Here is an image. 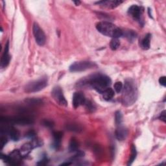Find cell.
<instances>
[{"label": "cell", "mask_w": 166, "mask_h": 166, "mask_svg": "<svg viewBox=\"0 0 166 166\" xmlns=\"http://www.w3.org/2000/svg\"><path fill=\"white\" fill-rule=\"evenodd\" d=\"M115 136L117 140L119 141L125 140L128 136V130L126 127L123 126L121 124L118 125L115 132Z\"/></svg>", "instance_id": "14"}, {"label": "cell", "mask_w": 166, "mask_h": 166, "mask_svg": "<svg viewBox=\"0 0 166 166\" xmlns=\"http://www.w3.org/2000/svg\"><path fill=\"white\" fill-rule=\"evenodd\" d=\"M159 83L163 87H165L166 86V77L165 76L161 77L159 79Z\"/></svg>", "instance_id": "30"}, {"label": "cell", "mask_w": 166, "mask_h": 166, "mask_svg": "<svg viewBox=\"0 0 166 166\" xmlns=\"http://www.w3.org/2000/svg\"><path fill=\"white\" fill-rule=\"evenodd\" d=\"M33 32L36 42L37 43L38 45L40 46H44L46 41V34L44 32V30L40 28V27L37 23H34L33 24Z\"/></svg>", "instance_id": "8"}, {"label": "cell", "mask_w": 166, "mask_h": 166, "mask_svg": "<svg viewBox=\"0 0 166 166\" xmlns=\"http://www.w3.org/2000/svg\"><path fill=\"white\" fill-rule=\"evenodd\" d=\"M71 163V162H66V163H63L62 164H60V165H70Z\"/></svg>", "instance_id": "36"}, {"label": "cell", "mask_w": 166, "mask_h": 166, "mask_svg": "<svg viewBox=\"0 0 166 166\" xmlns=\"http://www.w3.org/2000/svg\"><path fill=\"white\" fill-rule=\"evenodd\" d=\"M97 65L90 61H80L72 64L70 66V71L71 72H81L87 70H90L96 67Z\"/></svg>", "instance_id": "6"}, {"label": "cell", "mask_w": 166, "mask_h": 166, "mask_svg": "<svg viewBox=\"0 0 166 166\" xmlns=\"http://www.w3.org/2000/svg\"><path fill=\"white\" fill-rule=\"evenodd\" d=\"M151 34H147L145 35L144 38L141 42V47H142L144 50H149L150 48V43H151Z\"/></svg>", "instance_id": "18"}, {"label": "cell", "mask_w": 166, "mask_h": 166, "mask_svg": "<svg viewBox=\"0 0 166 166\" xmlns=\"http://www.w3.org/2000/svg\"><path fill=\"white\" fill-rule=\"evenodd\" d=\"M63 134L61 132H55L53 133V138H54V141H53V147L55 149H59L61 145V140H62Z\"/></svg>", "instance_id": "16"}, {"label": "cell", "mask_w": 166, "mask_h": 166, "mask_svg": "<svg viewBox=\"0 0 166 166\" xmlns=\"http://www.w3.org/2000/svg\"><path fill=\"white\" fill-rule=\"evenodd\" d=\"M102 94H103V97L104 100L110 101L112 99L114 95V91L112 88H108L107 90H104L102 93Z\"/></svg>", "instance_id": "19"}, {"label": "cell", "mask_w": 166, "mask_h": 166, "mask_svg": "<svg viewBox=\"0 0 166 166\" xmlns=\"http://www.w3.org/2000/svg\"><path fill=\"white\" fill-rule=\"evenodd\" d=\"M1 121L3 123H13L18 125L26 126L32 125L34 121L33 119L29 116H16L13 118H8V117H2Z\"/></svg>", "instance_id": "5"}, {"label": "cell", "mask_w": 166, "mask_h": 166, "mask_svg": "<svg viewBox=\"0 0 166 166\" xmlns=\"http://www.w3.org/2000/svg\"><path fill=\"white\" fill-rule=\"evenodd\" d=\"M34 148V146L32 144V142L30 143H27L26 144H24L22 147L21 149L20 150V152L21 153V155L22 157L26 156L31 151V150Z\"/></svg>", "instance_id": "17"}, {"label": "cell", "mask_w": 166, "mask_h": 166, "mask_svg": "<svg viewBox=\"0 0 166 166\" xmlns=\"http://www.w3.org/2000/svg\"><path fill=\"white\" fill-rule=\"evenodd\" d=\"M47 158L44 157V158H43L42 160H41L37 163V165H46L47 164Z\"/></svg>", "instance_id": "31"}, {"label": "cell", "mask_w": 166, "mask_h": 166, "mask_svg": "<svg viewBox=\"0 0 166 166\" xmlns=\"http://www.w3.org/2000/svg\"><path fill=\"white\" fill-rule=\"evenodd\" d=\"M47 83L48 81L46 77H42L28 83L25 87V91L27 93H34L41 91L47 87Z\"/></svg>", "instance_id": "4"}, {"label": "cell", "mask_w": 166, "mask_h": 166, "mask_svg": "<svg viewBox=\"0 0 166 166\" xmlns=\"http://www.w3.org/2000/svg\"><path fill=\"white\" fill-rule=\"evenodd\" d=\"M125 36L126 37L130 40H134L136 39V36H137V34L136 33H135L134 30H128V31H127L125 33Z\"/></svg>", "instance_id": "25"}, {"label": "cell", "mask_w": 166, "mask_h": 166, "mask_svg": "<svg viewBox=\"0 0 166 166\" xmlns=\"http://www.w3.org/2000/svg\"><path fill=\"white\" fill-rule=\"evenodd\" d=\"M123 2V1H118V0H116V1H101V2H98L96 3L101 5V6L107 8H110V9H114L118 7V6L120 5Z\"/></svg>", "instance_id": "15"}, {"label": "cell", "mask_w": 166, "mask_h": 166, "mask_svg": "<svg viewBox=\"0 0 166 166\" xmlns=\"http://www.w3.org/2000/svg\"><path fill=\"white\" fill-rule=\"evenodd\" d=\"M25 102L30 105H40L43 103V101L38 98H29L26 99Z\"/></svg>", "instance_id": "22"}, {"label": "cell", "mask_w": 166, "mask_h": 166, "mask_svg": "<svg viewBox=\"0 0 166 166\" xmlns=\"http://www.w3.org/2000/svg\"><path fill=\"white\" fill-rule=\"evenodd\" d=\"M159 119L163 121L164 123L165 122V110H164V111L160 114L159 117Z\"/></svg>", "instance_id": "32"}, {"label": "cell", "mask_w": 166, "mask_h": 166, "mask_svg": "<svg viewBox=\"0 0 166 166\" xmlns=\"http://www.w3.org/2000/svg\"><path fill=\"white\" fill-rule=\"evenodd\" d=\"M35 135H36V134L34 133V132H33V131H30V132H29L26 134V136H27V138L33 139V138L35 137Z\"/></svg>", "instance_id": "33"}, {"label": "cell", "mask_w": 166, "mask_h": 166, "mask_svg": "<svg viewBox=\"0 0 166 166\" xmlns=\"http://www.w3.org/2000/svg\"><path fill=\"white\" fill-rule=\"evenodd\" d=\"M114 90L115 91L117 92V93L119 94L120 93V92L122 91L123 90V84L121 82H116L115 84H114Z\"/></svg>", "instance_id": "28"}, {"label": "cell", "mask_w": 166, "mask_h": 166, "mask_svg": "<svg viewBox=\"0 0 166 166\" xmlns=\"http://www.w3.org/2000/svg\"><path fill=\"white\" fill-rule=\"evenodd\" d=\"M51 95L54 100L56 101L59 105L66 107L67 105V102L63 94V91L59 87H55L52 91Z\"/></svg>", "instance_id": "9"}, {"label": "cell", "mask_w": 166, "mask_h": 166, "mask_svg": "<svg viewBox=\"0 0 166 166\" xmlns=\"http://www.w3.org/2000/svg\"><path fill=\"white\" fill-rule=\"evenodd\" d=\"M10 60V56L9 55V42L7 41L5 46V50L1 60V66L3 68L7 67Z\"/></svg>", "instance_id": "13"}, {"label": "cell", "mask_w": 166, "mask_h": 166, "mask_svg": "<svg viewBox=\"0 0 166 166\" xmlns=\"http://www.w3.org/2000/svg\"><path fill=\"white\" fill-rule=\"evenodd\" d=\"M73 3L75 4V5H79L80 4H81V2L80 1H75V2H73Z\"/></svg>", "instance_id": "35"}, {"label": "cell", "mask_w": 166, "mask_h": 166, "mask_svg": "<svg viewBox=\"0 0 166 166\" xmlns=\"http://www.w3.org/2000/svg\"><path fill=\"white\" fill-rule=\"evenodd\" d=\"M151 9H150V8H149V9H148V13H149V17L151 18H152V14H151Z\"/></svg>", "instance_id": "34"}, {"label": "cell", "mask_w": 166, "mask_h": 166, "mask_svg": "<svg viewBox=\"0 0 166 166\" xmlns=\"http://www.w3.org/2000/svg\"><path fill=\"white\" fill-rule=\"evenodd\" d=\"M123 119V115L120 111H117L115 114V121L117 125H119L121 124Z\"/></svg>", "instance_id": "24"}, {"label": "cell", "mask_w": 166, "mask_h": 166, "mask_svg": "<svg viewBox=\"0 0 166 166\" xmlns=\"http://www.w3.org/2000/svg\"><path fill=\"white\" fill-rule=\"evenodd\" d=\"M144 13V8L138 5H132L128 9V13L130 14L134 20L140 23L142 21V14Z\"/></svg>", "instance_id": "10"}, {"label": "cell", "mask_w": 166, "mask_h": 166, "mask_svg": "<svg viewBox=\"0 0 166 166\" xmlns=\"http://www.w3.org/2000/svg\"><path fill=\"white\" fill-rule=\"evenodd\" d=\"M96 29L102 34L112 38H119L123 35V31L120 28L108 22H99L96 25Z\"/></svg>", "instance_id": "3"}, {"label": "cell", "mask_w": 166, "mask_h": 166, "mask_svg": "<svg viewBox=\"0 0 166 166\" xmlns=\"http://www.w3.org/2000/svg\"><path fill=\"white\" fill-rule=\"evenodd\" d=\"M79 149V142L75 138H72L70 140L69 145V151L70 152L78 151Z\"/></svg>", "instance_id": "20"}, {"label": "cell", "mask_w": 166, "mask_h": 166, "mask_svg": "<svg viewBox=\"0 0 166 166\" xmlns=\"http://www.w3.org/2000/svg\"><path fill=\"white\" fill-rule=\"evenodd\" d=\"M1 134H8L10 139L13 141H18L20 138V132L13 127H7L1 128Z\"/></svg>", "instance_id": "11"}, {"label": "cell", "mask_w": 166, "mask_h": 166, "mask_svg": "<svg viewBox=\"0 0 166 166\" xmlns=\"http://www.w3.org/2000/svg\"><path fill=\"white\" fill-rule=\"evenodd\" d=\"M7 142V138L5 136V134H2L1 138H0V147H1V149H2L4 146L6 145Z\"/></svg>", "instance_id": "27"}, {"label": "cell", "mask_w": 166, "mask_h": 166, "mask_svg": "<svg viewBox=\"0 0 166 166\" xmlns=\"http://www.w3.org/2000/svg\"><path fill=\"white\" fill-rule=\"evenodd\" d=\"M136 156H137L136 148V147H135V145H132V148H131V155L130 156V158H129V160H128V162L127 164L128 165H132L133 162L135 160V159H136Z\"/></svg>", "instance_id": "21"}, {"label": "cell", "mask_w": 166, "mask_h": 166, "mask_svg": "<svg viewBox=\"0 0 166 166\" xmlns=\"http://www.w3.org/2000/svg\"><path fill=\"white\" fill-rule=\"evenodd\" d=\"M110 48L112 49V50H116L117 49H118L120 46V42L118 40V38H112V40L110 42Z\"/></svg>", "instance_id": "23"}, {"label": "cell", "mask_w": 166, "mask_h": 166, "mask_svg": "<svg viewBox=\"0 0 166 166\" xmlns=\"http://www.w3.org/2000/svg\"><path fill=\"white\" fill-rule=\"evenodd\" d=\"M138 90L136 85L132 79H127L123 88L121 101L125 107L131 106L136 101Z\"/></svg>", "instance_id": "2"}, {"label": "cell", "mask_w": 166, "mask_h": 166, "mask_svg": "<svg viewBox=\"0 0 166 166\" xmlns=\"http://www.w3.org/2000/svg\"><path fill=\"white\" fill-rule=\"evenodd\" d=\"M111 83V79L108 76L103 74H95L81 79L77 83V85L80 88H91L102 94L104 90L110 88Z\"/></svg>", "instance_id": "1"}, {"label": "cell", "mask_w": 166, "mask_h": 166, "mask_svg": "<svg viewBox=\"0 0 166 166\" xmlns=\"http://www.w3.org/2000/svg\"><path fill=\"white\" fill-rule=\"evenodd\" d=\"M43 124L44 125H45L46 127H53L54 125V123L51 121V120H48V119H46L44 121H43Z\"/></svg>", "instance_id": "29"}, {"label": "cell", "mask_w": 166, "mask_h": 166, "mask_svg": "<svg viewBox=\"0 0 166 166\" xmlns=\"http://www.w3.org/2000/svg\"><path fill=\"white\" fill-rule=\"evenodd\" d=\"M67 128V129H69V131H73V132H79L80 131H81V128L78 125H75V124L68 125Z\"/></svg>", "instance_id": "26"}, {"label": "cell", "mask_w": 166, "mask_h": 166, "mask_svg": "<svg viewBox=\"0 0 166 166\" xmlns=\"http://www.w3.org/2000/svg\"><path fill=\"white\" fill-rule=\"evenodd\" d=\"M22 158L20 151L18 150L13 151L9 155H2V159L4 162L12 165H19Z\"/></svg>", "instance_id": "7"}, {"label": "cell", "mask_w": 166, "mask_h": 166, "mask_svg": "<svg viewBox=\"0 0 166 166\" xmlns=\"http://www.w3.org/2000/svg\"><path fill=\"white\" fill-rule=\"evenodd\" d=\"M86 98L82 92L77 91L74 93L73 96V105L75 108L83 105L86 103Z\"/></svg>", "instance_id": "12"}]
</instances>
